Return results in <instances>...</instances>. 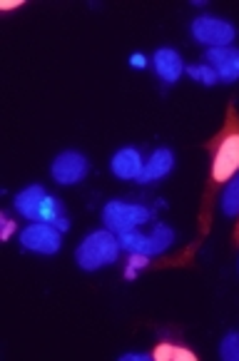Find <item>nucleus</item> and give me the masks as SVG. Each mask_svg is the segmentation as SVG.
<instances>
[{
	"label": "nucleus",
	"instance_id": "obj_14",
	"mask_svg": "<svg viewBox=\"0 0 239 361\" xmlns=\"http://www.w3.org/2000/svg\"><path fill=\"white\" fill-rule=\"evenodd\" d=\"M222 212L227 214V217H234V214H239V175L234 177V180L227 185V190H224V195H222Z\"/></svg>",
	"mask_w": 239,
	"mask_h": 361
},
{
	"label": "nucleus",
	"instance_id": "obj_4",
	"mask_svg": "<svg viewBox=\"0 0 239 361\" xmlns=\"http://www.w3.org/2000/svg\"><path fill=\"white\" fill-rule=\"evenodd\" d=\"M175 242V232H172L167 224H154L152 232L149 234H140L137 229L128 234H120V247L128 250L130 255H145V257H152L159 255V252H165L172 247Z\"/></svg>",
	"mask_w": 239,
	"mask_h": 361
},
{
	"label": "nucleus",
	"instance_id": "obj_6",
	"mask_svg": "<svg viewBox=\"0 0 239 361\" xmlns=\"http://www.w3.org/2000/svg\"><path fill=\"white\" fill-rule=\"evenodd\" d=\"M20 242L25 250L37 252V255H55L63 245V232L53 224L32 222L20 232Z\"/></svg>",
	"mask_w": 239,
	"mask_h": 361
},
{
	"label": "nucleus",
	"instance_id": "obj_16",
	"mask_svg": "<svg viewBox=\"0 0 239 361\" xmlns=\"http://www.w3.org/2000/svg\"><path fill=\"white\" fill-rule=\"evenodd\" d=\"M219 356L224 361H239V331H232L219 344Z\"/></svg>",
	"mask_w": 239,
	"mask_h": 361
},
{
	"label": "nucleus",
	"instance_id": "obj_13",
	"mask_svg": "<svg viewBox=\"0 0 239 361\" xmlns=\"http://www.w3.org/2000/svg\"><path fill=\"white\" fill-rule=\"evenodd\" d=\"M152 359H157V361H197V356L192 354L190 349H182V346H175V344H170V341H165V344H159L157 349H154Z\"/></svg>",
	"mask_w": 239,
	"mask_h": 361
},
{
	"label": "nucleus",
	"instance_id": "obj_10",
	"mask_svg": "<svg viewBox=\"0 0 239 361\" xmlns=\"http://www.w3.org/2000/svg\"><path fill=\"white\" fill-rule=\"evenodd\" d=\"M172 165H175V154H172L170 149L167 147L154 149V152L149 154L147 162H145V170H142V175L137 177V182L147 185V182L159 180V177H165L167 172L172 170Z\"/></svg>",
	"mask_w": 239,
	"mask_h": 361
},
{
	"label": "nucleus",
	"instance_id": "obj_15",
	"mask_svg": "<svg viewBox=\"0 0 239 361\" xmlns=\"http://www.w3.org/2000/svg\"><path fill=\"white\" fill-rule=\"evenodd\" d=\"M187 75H190L195 82H202V85H214V82L219 80L212 65H190V68H187Z\"/></svg>",
	"mask_w": 239,
	"mask_h": 361
},
{
	"label": "nucleus",
	"instance_id": "obj_9",
	"mask_svg": "<svg viewBox=\"0 0 239 361\" xmlns=\"http://www.w3.org/2000/svg\"><path fill=\"white\" fill-rule=\"evenodd\" d=\"M110 167L120 180H137L145 170V159L135 147H125L112 157Z\"/></svg>",
	"mask_w": 239,
	"mask_h": 361
},
{
	"label": "nucleus",
	"instance_id": "obj_21",
	"mask_svg": "<svg viewBox=\"0 0 239 361\" xmlns=\"http://www.w3.org/2000/svg\"><path fill=\"white\" fill-rule=\"evenodd\" d=\"M123 361H147L149 356L147 354H125V356H120Z\"/></svg>",
	"mask_w": 239,
	"mask_h": 361
},
{
	"label": "nucleus",
	"instance_id": "obj_7",
	"mask_svg": "<svg viewBox=\"0 0 239 361\" xmlns=\"http://www.w3.org/2000/svg\"><path fill=\"white\" fill-rule=\"evenodd\" d=\"M87 170H90V162H87L85 154L63 152L53 162V180L58 185H75L87 175Z\"/></svg>",
	"mask_w": 239,
	"mask_h": 361
},
{
	"label": "nucleus",
	"instance_id": "obj_8",
	"mask_svg": "<svg viewBox=\"0 0 239 361\" xmlns=\"http://www.w3.org/2000/svg\"><path fill=\"white\" fill-rule=\"evenodd\" d=\"M207 63L212 65L222 82H234L239 78V50L232 48V45H227V48H209Z\"/></svg>",
	"mask_w": 239,
	"mask_h": 361
},
{
	"label": "nucleus",
	"instance_id": "obj_2",
	"mask_svg": "<svg viewBox=\"0 0 239 361\" xmlns=\"http://www.w3.org/2000/svg\"><path fill=\"white\" fill-rule=\"evenodd\" d=\"M120 237H115V232L110 229H97V232L87 234L82 239V245L78 247L75 257H78V264L87 271H95L100 267H107L117 259L120 255Z\"/></svg>",
	"mask_w": 239,
	"mask_h": 361
},
{
	"label": "nucleus",
	"instance_id": "obj_3",
	"mask_svg": "<svg viewBox=\"0 0 239 361\" xmlns=\"http://www.w3.org/2000/svg\"><path fill=\"white\" fill-rule=\"evenodd\" d=\"M149 209L142 207V204H130V202H120V200H112V202L105 204L102 209V222L110 232H115L117 237L120 234L135 232L137 227L149 222Z\"/></svg>",
	"mask_w": 239,
	"mask_h": 361
},
{
	"label": "nucleus",
	"instance_id": "obj_17",
	"mask_svg": "<svg viewBox=\"0 0 239 361\" xmlns=\"http://www.w3.org/2000/svg\"><path fill=\"white\" fill-rule=\"evenodd\" d=\"M147 267V257L145 255H133L128 262V269H125V279H135V274H137V269H145Z\"/></svg>",
	"mask_w": 239,
	"mask_h": 361
},
{
	"label": "nucleus",
	"instance_id": "obj_12",
	"mask_svg": "<svg viewBox=\"0 0 239 361\" xmlns=\"http://www.w3.org/2000/svg\"><path fill=\"white\" fill-rule=\"evenodd\" d=\"M48 197V192L40 185H30L16 197V209L23 214V217L37 222V214H40V207H43V200Z\"/></svg>",
	"mask_w": 239,
	"mask_h": 361
},
{
	"label": "nucleus",
	"instance_id": "obj_18",
	"mask_svg": "<svg viewBox=\"0 0 239 361\" xmlns=\"http://www.w3.org/2000/svg\"><path fill=\"white\" fill-rule=\"evenodd\" d=\"M13 229H16V224H13L8 217H3V232H0V239H8V237H11Z\"/></svg>",
	"mask_w": 239,
	"mask_h": 361
},
{
	"label": "nucleus",
	"instance_id": "obj_19",
	"mask_svg": "<svg viewBox=\"0 0 239 361\" xmlns=\"http://www.w3.org/2000/svg\"><path fill=\"white\" fill-rule=\"evenodd\" d=\"M130 65H133V68H140L142 70L145 65H147V60H145V55H140V53H135L133 58H130Z\"/></svg>",
	"mask_w": 239,
	"mask_h": 361
},
{
	"label": "nucleus",
	"instance_id": "obj_11",
	"mask_svg": "<svg viewBox=\"0 0 239 361\" xmlns=\"http://www.w3.org/2000/svg\"><path fill=\"white\" fill-rule=\"evenodd\" d=\"M154 70H157V75L165 80V82H177L182 70H185V65H182V58L177 50L162 48L154 53Z\"/></svg>",
	"mask_w": 239,
	"mask_h": 361
},
{
	"label": "nucleus",
	"instance_id": "obj_1",
	"mask_svg": "<svg viewBox=\"0 0 239 361\" xmlns=\"http://www.w3.org/2000/svg\"><path fill=\"white\" fill-rule=\"evenodd\" d=\"M239 172V120L237 112L229 107V125L222 137L214 145V162H212V185L232 180Z\"/></svg>",
	"mask_w": 239,
	"mask_h": 361
},
{
	"label": "nucleus",
	"instance_id": "obj_20",
	"mask_svg": "<svg viewBox=\"0 0 239 361\" xmlns=\"http://www.w3.org/2000/svg\"><path fill=\"white\" fill-rule=\"evenodd\" d=\"M23 0H3L0 3V11H13V8H20Z\"/></svg>",
	"mask_w": 239,
	"mask_h": 361
},
{
	"label": "nucleus",
	"instance_id": "obj_5",
	"mask_svg": "<svg viewBox=\"0 0 239 361\" xmlns=\"http://www.w3.org/2000/svg\"><path fill=\"white\" fill-rule=\"evenodd\" d=\"M192 35L197 43L209 45V48H227L234 40V25L222 18L214 16H200L197 20H192Z\"/></svg>",
	"mask_w": 239,
	"mask_h": 361
}]
</instances>
